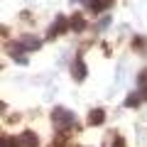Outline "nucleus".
<instances>
[{
	"label": "nucleus",
	"mask_w": 147,
	"mask_h": 147,
	"mask_svg": "<svg viewBox=\"0 0 147 147\" xmlns=\"http://www.w3.org/2000/svg\"><path fill=\"white\" fill-rule=\"evenodd\" d=\"M137 88H147V69L137 74Z\"/></svg>",
	"instance_id": "9d476101"
},
{
	"label": "nucleus",
	"mask_w": 147,
	"mask_h": 147,
	"mask_svg": "<svg viewBox=\"0 0 147 147\" xmlns=\"http://www.w3.org/2000/svg\"><path fill=\"white\" fill-rule=\"evenodd\" d=\"M69 22H71V30H74V32H84V30H86V20H84V15H79V12H76Z\"/></svg>",
	"instance_id": "6e6552de"
},
{
	"label": "nucleus",
	"mask_w": 147,
	"mask_h": 147,
	"mask_svg": "<svg viewBox=\"0 0 147 147\" xmlns=\"http://www.w3.org/2000/svg\"><path fill=\"white\" fill-rule=\"evenodd\" d=\"M17 42L25 47V52H37V49H42V39L34 37V34H22Z\"/></svg>",
	"instance_id": "39448f33"
},
{
	"label": "nucleus",
	"mask_w": 147,
	"mask_h": 147,
	"mask_svg": "<svg viewBox=\"0 0 147 147\" xmlns=\"http://www.w3.org/2000/svg\"><path fill=\"white\" fill-rule=\"evenodd\" d=\"M132 44H135V47L140 49V47H145V39H142V37H137V39H135V42H132Z\"/></svg>",
	"instance_id": "ddd939ff"
},
{
	"label": "nucleus",
	"mask_w": 147,
	"mask_h": 147,
	"mask_svg": "<svg viewBox=\"0 0 147 147\" xmlns=\"http://www.w3.org/2000/svg\"><path fill=\"white\" fill-rule=\"evenodd\" d=\"M81 3H84V5L88 7L93 15H98V12H105L113 3H115V0H81Z\"/></svg>",
	"instance_id": "20e7f679"
},
{
	"label": "nucleus",
	"mask_w": 147,
	"mask_h": 147,
	"mask_svg": "<svg viewBox=\"0 0 147 147\" xmlns=\"http://www.w3.org/2000/svg\"><path fill=\"white\" fill-rule=\"evenodd\" d=\"M15 140H17V147H37V135H34L32 130L20 132V135H17Z\"/></svg>",
	"instance_id": "423d86ee"
},
{
	"label": "nucleus",
	"mask_w": 147,
	"mask_h": 147,
	"mask_svg": "<svg viewBox=\"0 0 147 147\" xmlns=\"http://www.w3.org/2000/svg\"><path fill=\"white\" fill-rule=\"evenodd\" d=\"M140 100H142L140 91H135V93H130V96L125 98V108H135V105H140Z\"/></svg>",
	"instance_id": "1a4fd4ad"
},
{
	"label": "nucleus",
	"mask_w": 147,
	"mask_h": 147,
	"mask_svg": "<svg viewBox=\"0 0 147 147\" xmlns=\"http://www.w3.org/2000/svg\"><path fill=\"white\" fill-rule=\"evenodd\" d=\"M0 147H17V140H15V137L3 135V140H0Z\"/></svg>",
	"instance_id": "9b49d317"
},
{
	"label": "nucleus",
	"mask_w": 147,
	"mask_h": 147,
	"mask_svg": "<svg viewBox=\"0 0 147 147\" xmlns=\"http://www.w3.org/2000/svg\"><path fill=\"white\" fill-rule=\"evenodd\" d=\"M108 25H110V17H103V20H100L98 25H96V30H98V32H103V30H105Z\"/></svg>",
	"instance_id": "f8f14e48"
},
{
	"label": "nucleus",
	"mask_w": 147,
	"mask_h": 147,
	"mask_svg": "<svg viewBox=\"0 0 147 147\" xmlns=\"http://www.w3.org/2000/svg\"><path fill=\"white\" fill-rule=\"evenodd\" d=\"M105 123V110L103 108H93L88 113V125H103Z\"/></svg>",
	"instance_id": "0eeeda50"
},
{
	"label": "nucleus",
	"mask_w": 147,
	"mask_h": 147,
	"mask_svg": "<svg viewBox=\"0 0 147 147\" xmlns=\"http://www.w3.org/2000/svg\"><path fill=\"white\" fill-rule=\"evenodd\" d=\"M86 76H88V66H86V61H84V57H76L74 59V64H71V79L76 81V84H81V81H86Z\"/></svg>",
	"instance_id": "7ed1b4c3"
},
{
	"label": "nucleus",
	"mask_w": 147,
	"mask_h": 147,
	"mask_svg": "<svg viewBox=\"0 0 147 147\" xmlns=\"http://www.w3.org/2000/svg\"><path fill=\"white\" fill-rule=\"evenodd\" d=\"M66 30H71V22L66 20L64 15H57V20L49 25V30H47V39H54V37H61Z\"/></svg>",
	"instance_id": "f03ea898"
},
{
	"label": "nucleus",
	"mask_w": 147,
	"mask_h": 147,
	"mask_svg": "<svg viewBox=\"0 0 147 147\" xmlns=\"http://www.w3.org/2000/svg\"><path fill=\"white\" fill-rule=\"evenodd\" d=\"M52 125L57 127L59 132H69V130H74V127H76V115H74L71 110L57 105V108L52 110Z\"/></svg>",
	"instance_id": "f257e3e1"
},
{
	"label": "nucleus",
	"mask_w": 147,
	"mask_h": 147,
	"mask_svg": "<svg viewBox=\"0 0 147 147\" xmlns=\"http://www.w3.org/2000/svg\"><path fill=\"white\" fill-rule=\"evenodd\" d=\"M115 147H125V142H123V137H115Z\"/></svg>",
	"instance_id": "4468645a"
}]
</instances>
